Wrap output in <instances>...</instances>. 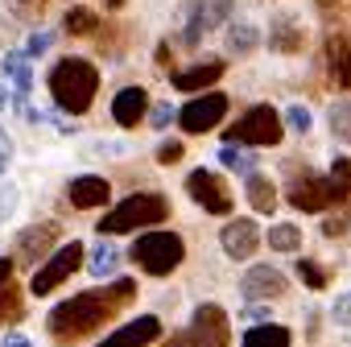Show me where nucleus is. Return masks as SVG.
I'll return each instance as SVG.
<instances>
[{"mask_svg":"<svg viewBox=\"0 0 351 347\" xmlns=\"http://www.w3.org/2000/svg\"><path fill=\"white\" fill-rule=\"evenodd\" d=\"M330 187H335V199L343 203V199H351V157H335L330 161Z\"/></svg>","mask_w":351,"mask_h":347,"instance_id":"obj_27","label":"nucleus"},{"mask_svg":"<svg viewBox=\"0 0 351 347\" xmlns=\"http://www.w3.org/2000/svg\"><path fill=\"white\" fill-rule=\"evenodd\" d=\"M326 67H330L335 87L351 91V29H330V38H326Z\"/></svg>","mask_w":351,"mask_h":347,"instance_id":"obj_15","label":"nucleus"},{"mask_svg":"<svg viewBox=\"0 0 351 347\" xmlns=\"http://www.w3.org/2000/svg\"><path fill=\"white\" fill-rule=\"evenodd\" d=\"M219 244H223V252H228L232 261H248V256L261 248V228H256L252 219H232V224H223Z\"/></svg>","mask_w":351,"mask_h":347,"instance_id":"obj_14","label":"nucleus"},{"mask_svg":"<svg viewBox=\"0 0 351 347\" xmlns=\"http://www.w3.org/2000/svg\"><path fill=\"white\" fill-rule=\"evenodd\" d=\"M95 91H99V71L87 58H62L50 71V95L71 116H83L95 104Z\"/></svg>","mask_w":351,"mask_h":347,"instance_id":"obj_2","label":"nucleus"},{"mask_svg":"<svg viewBox=\"0 0 351 347\" xmlns=\"http://www.w3.org/2000/svg\"><path fill=\"white\" fill-rule=\"evenodd\" d=\"M104 5H108V9H120V5H124V0H104Z\"/></svg>","mask_w":351,"mask_h":347,"instance_id":"obj_45","label":"nucleus"},{"mask_svg":"<svg viewBox=\"0 0 351 347\" xmlns=\"http://www.w3.org/2000/svg\"><path fill=\"white\" fill-rule=\"evenodd\" d=\"M240 318H244V322H273V318H269V306H248Z\"/></svg>","mask_w":351,"mask_h":347,"instance_id":"obj_41","label":"nucleus"},{"mask_svg":"<svg viewBox=\"0 0 351 347\" xmlns=\"http://www.w3.org/2000/svg\"><path fill=\"white\" fill-rule=\"evenodd\" d=\"M289 343H293V335H289L285 326H277V322H256V326L244 335L240 347H289Z\"/></svg>","mask_w":351,"mask_h":347,"instance_id":"obj_22","label":"nucleus"},{"mask_svg":"<svg viewBox=\"0 0 351 347\" xmlns=\"http://www.w3.org/2000/svg\"><path fill=\"white\" fill-rule=\"evenodd\" d=\"M9 104H13V91H9L5 83H0V108H9Z\"/></svg>","mask_w":351,"mask_h":347,"instance_id":"obj_44","label":"nucleus"},{"mask_svg":"<svg viewBox=\"0 0 351 347\" xmlns=\"http://www.w3.org/2000/svg\"><path fill=\"white\" fill-rule=\"evenodd\" d=\"M228 17H232V0H195V9L186 17V29H182L186 46H199L211 29L228 25Z\"/></svg>","mask_w":351,"mask_h":347,"instance_id":"obj_10","label":"nucleus"},{"mask_svg":"<svg viewBox=\"0 0 351 347\" xmlns=\"http://www.w3.org/2000/svg\"><path fill=\"white\" fill-rule=\"evenodd\" d=\"M54 240H58V224L25 228V232H21V240H17V261H21V265H34V261H42V256L54 248Z\"/></svg>","mask_w":351,"mask_h":347,"instance_id":"obj_18","label":"nucleus"},{"mask_svg":"<svg viewBox=\"0 0 351 347\" xmlns=\"http://www.w3.org/2000/svg\"><path fill=\"white\" fill-rule=\"evenodd\" d=\"M108 195H112V187H108V178H99V174H79V178H71V187H66V199H71V207H79V211L104 207Z\"/></svg>","mask_w":351,"mask_h":347,"instance_id":"obj_16","label":"nucleus"},{"mask_svg":"<svg viewBox=\"0 0 351 347\" xmlns=\"http://www.w3.org/2000/svg\"><path fill=\"white\" fill-rule=\"evenodd\" d=\"M330 132H335L343 145H351V99L330 104Z\"/></svg>","mask_w":351,"mask_h":347,"instance_id":"obj_28","label":"nucleus"},{"mask_svg":"<svg viewBox=\"0 0 351 347\" xmlns=\"http://www.w3.org/2000/svg\"><path fill=\"white\" fill-rule=\"evenodd\" d=\"M50 46H54V34H29V42H25V54H29V62L34 58H42V54H50Z\"/></svg>","mask_w":351,"mask_h":347,"instance_id":"obj_33","label":"nucleus"},{"mask_svg":"<svg viewBox=\"0 0 351 347\" xmlns=\"http://www.w3.org/2000/svg\"><path fill=\"white\" fill-rule=\"evenodd\" d=\"M169 120H178V112H173L169 104H153L149 108V128H169Z\"/></svg>","mask_w":351,"mask_h":347,"instance_id":"obj_35","label":"nucleus"},{"mask_svg":"<svg viewBox=\"0 0 351 347\" xmlns=\"http://www.w3.org/2000/svg\"><path fill=\"white\" fill-rule=\"evenodd\" d=\"M281 120H285V124H289L293 132H302V136H306V132H310V124H314V116H310V108H302V104H293V108H285V116H281Z\"/></svg>","mask_w":351,"mask_h":347,"instance_id":"obj_31","label":"nucleus"},{"mask_svg":"<svg viewBox=\"0 0 351 347\" xmlns=\"http://www.w3.org/2000/svg\"><path fill=\"white\" fill-rule=\"evenodd\" d=\"M186 195L211 215H232V191L215 169H191L186 174Z\"/></svg>","mask_w":351,"mask_h":347,"instance_id":"obj_8","label":"nucleus"},{"mask_svg":"<svg viewBox=\"0 0 351 347\" xmlns=\"http://www.w3.org/2000/svg\"><path fill=\"white\" fill-rule=\"evenodd\" d=\"M169 215V199L165 195H153V191H136L128 195L124 203H116L95 228L99 236H120V232H136V228H153Z\"/></svg>","mask_w":351,"mask_h":347,"instance_id":"obj_3","label":"nucleus"},{"mask_svg":"<svg viewBox=\"0 0 351 347\" xmlns=\"http://www.w3.org/2000/svg\"><path fill=\"white\" fill-rule=\"evenodd\" d=\"M17 318H21V294L13 285H5V289H0V326L17 322Z\"/></svg>","mask_w":351,"mask_h":347,"instance_id":"obj_30","label":"nucleus"},{"mask_svg":"<svg viewBox=\"0 0 351 347\" xmlns=\"http://www.w3.org/2000/svg\"><path fill=\"white\" fill-rule=\"evenodd\" d=\"M95 25H99V17H95L91 9H71V13H66V34H75V38L95 34Z\"/></svg>","mask_w":351,"mask_h":347,"instance_id":"obj_29","label":"nucleus"},{"mask_svg":"<svg viewBox=\"0 0 351 347\" xmlns=\"http://www.w3.org/2000/svg\"><path fill=\"white\" fill-rule=\"evenodd\" d=\"M298 277H302L310 289H326V269H318V265H314V261H306V256L298 261Z\"/></svg>","mask_w":351,"mask_h":347,"instance_id":"obj_32","label":"nucleus"},{"mask_svg":"<svg viewBox=\"0 0 351 347\" xmlns=\"http://www.w3.org/2000/svg\"><path fill=\"white\" fill-rule=\"evenodd\" d=\"M256 42H261V34H256V25H248V21H240V25L228 29V50H232V54H252Z\"/></svg>","mask_w":351,"mask_h":347,"instance_id":"obj_26","label":"nucleus"},{"mask_svg":"<svg viewBox=\"0 0 351 347\" xmlns=\"http://www.w3.org/2000/svg\"><path fill=\"white\" fill-rule=\"evenodd\" d=\"M306 46V29L298 25V21H277V25H269V50H277V54H298Z\"/></svg>","mask_w":351,"mask_h":347,"instance_id":"obj_20","label":"nucleus"},{"mask_svg":"<svg viewBox=\"0 0 351 347\" xmlns=\"http://www.w3.org/2000/svg\"><path fill=\"white\" fill-rule=\"evenodd\" d=\"M228 116V95L223 91H203V95H195L182 112H178V124H182V132H211L219 120Z\"/></svg>","mask_w":351,"mask_h":347,"instance_id":"obj_9","label":"nucleus"},{"mask_svg":"<svg viewBox=\"0 0 351 347\" xmlns=\"http://www.w3.org/2000/svg\"><path fill=\"white\" fill-rule=\"evenodd\" d=\"M9 277H13V261H5V256H0V289L9 285Z\"/></svg>","mask_w":351,"mask_h":347,"instance_id":"obj_43","label":"nucleus"},{"mask_svg":"<svg viewBox=\"0 0 351 347\" xmlns=\"http://www.w3.org/2000/svg\"><path fill=\"white\" fill-rule=\"evenodd\" d=\"M281 136H285V120H281V112L269 108V104L248 108V112L228 128V141H236V145H277Z\"/></svg>","mask_w":351,"mask_h":347,"instance_id":"obj_6","label":"nucleus"},{"mask_svg":"<svg viewBox=\"0 0 351 347\" xmlns=\"http://www.w3.org/2000/svg\"><path fill=\"white\" fill-rule=\"evenodd\" d=\"M219 165H223V169H236V174H252V169H256V153L244 149V145H236V141H228V145L219 149Z\"/></svg>","mask_w":351,"mask_h":347,"instance_id":"obj_24","label":"nucleus"},{"mask_svg":"<svg viewBox=\"0 0 351 347\" xmlns=\"http://www.w3.org/2000/svg\"><path fill=\"white\" fill-rule=\"evenodd\" d=\"M244 195H248V203H252V211H261V215H273V207H277V187L265 178V174H248V182H244Z\"/></svg>","mask_w":351,"mask_h":347,"instance_id":"obj_21","label":"nucleus"},{"mask_svg":"<svg viewBox=\"0 0 351 347\" xmlns=\"http://www.w3.org/2000/svg\"><path fill=\"white\" fill-rule=\"evenodd\" d=\"M0 347H34V343H29L25 335H17V331H13V335H5V343H0Z\"/></svg>","mask_w":351,"mask_h":347,"instance_id":"obj_42","label":"nucleus"},{"mask_svg":"<svg viewBox=\"0 0 351 347\" xmlns=\"http://www.w3.org/2000/svg\"><path fill=\"white\" fill-rule=\"evenodd\" d=\"M182 153H186V149H182V141H161V145H157V161H161V165L182 161Z\"/></svg>","mask_w":351,"mask_h":347,"instance_id":"obj_37","label":"nucleus"},{"mask_svg":"<svg viewBox=\"0 0 351 347\" xmlns=\"http://www.w3.org/2000/svg\"><path fill=\"white\" fill-rule=\"evenodd\" d=\"M21 67H29V54H25V50H9V54H5V62H0V75L13 79Z\"/></svg>","mask_w":351,"mask_h":347,"instance_id":"obj_34","label":"nucleus"},{"mask_svg":"<svg viewBox=\"0 0 351 347\" xmlns=\"http://www.w3.org/2000/svg\"><path fill=\"white\" fill-rule=\"evenodd\" d=\"M145 116H149V91H145V87H124V91H116V99H112V120H116L120 128H136Z\"/></svg>","mask_w":351,"mask_h":347,"instance_id":"obj_17","label":"nucleus"},{"mask_svg":"<svg viewBox=\"0 0 351 347\" xmlns=\"http://www.w3.org/2000/svg\"><path fill=\"white\" fill-rule=\"evenodd\" d=\"M269 248L273 252H298L302 248V228L298 224H273L269 228Z\"/></svg>","mask_w":351,"mask_h":347,"instance_id":"obj_25","label":"nucleus"},{"mask_svg":"<svg viewBox=\"0 0 351 347\" xmlns=\"http://www.w3.org/2000/svg\"><path fill=\"white\" fill-rule=\"evenodd\" d=\"M132 298H136V281H128V277L112 281L108 289L75 294V298H66L62 306L50 310V335H54L58 343H79V339H87L91 331H99V326H104L120 306H128Z\"/></svg>","mask_w":351,"mask_h":347,"instance_id":"obj_1","label":"nucleus"},{"mask_svg":"<svg viewBox=\"0 0 351 347\" xmlns=\"http://www.w3.org/2000/svg\"><path fill=\"white\" fill-rule=\"evenodd\" d=\"M289 203L298 211H326L339 199H335V187H330L326 174H302V178L289 182Z\"/></svg>","mask_w":351,"mask_h":347,"instance_id":"obj_11","label":"nucleus"},{"mask_svg":"<svg viewBox=\"0 0 351 347\" xmlns=\"http://www.w3.org/2000/svg\"><path fill=\"white\" fill-rule=\"evenodd\" d=\"M228 343H232L228 314H223V306L207 302V306H199V310H195L191 326H186L182 335H173L165 347H228Z\"/></svg>","mask_w":351,"mask_h":347,"instance_id":"obj_5","label":"nucleus"},{"mask_svg":"<svg viewBox=\"0 0 351 347\" xmlns=\"http://www.w3.org/2000/svg\"><path fill=\"white\" fill-rule=\"evenodd\" d=\"M318 9H322L326 17H330V13H335V17H351V0H318Z\"/></svg>","mask_w":351,"mask_h":347,"instance_id":"obj_39","label":"nucleus"},{"mask_svg":"<svg viewBox=\"0 0 351 347\" xmlns=\"http://www.w3.org/2000/svg\"><path fill=\"white\" fill-rule=\"evenodd\" d=\"M157 339H161V318L141 314V318L124 322L120 331H112L108 339H99V347H149V343H157Z\"/></svg>","mask_w":351,"mask_h":347,"instance_id":"obj_13","label":"nucleus"},{"mask_svg":"<svg viewBox=\"0 0 351 347\" xmlns=\"http://www.w3.org/2000/svg\"><path fill=\"white\" fill-rule=\"evenodd\" d=\"M128 256H132L149 277H165V273H173V269L182 265L186 244H182L178 232H145V236H136V244H132Z\"/></svg>","mask_w":351,"mask_h":347,"instance_id":"obj_4","label":"nucleus"},{"mask_svg":"<svg viewBox=\"0 0 351 347\" xmlns=\"http://www.w3.org/2000/svg\"><path fill=\"white\" fill-rule=\"evenodd\" d=\"M343 232H347V215H326L322 236H343Z\"/></svg>","mask_w":351,"mask_h":347,"instance_id":"obj_40","label":"nucleus"},{"mask_svg":"<svg viewBox=\"0 0 351 347\" xmlns=\"http://www.w3.org/2000/svg\"><path fill=\"white\" fill-rule=\"evenodd\" d=\"M83 256H87V248H83L79 240H71V244L54 248V252L46 256V265H42V269H34L29 294H34V298H46V294H54L62 281H71V273L83 265Z\"/></svg>","mask_w":351,"mask_h":347,"instance_id":"obj_7","label":"nucleus"},{"mask_svg":"<svg viewBox=\"0 0 351 347\" xmlns=\"http://www.w3.org/2000/svg\"><path fill=\"white\" fill-rule=\"evenodd\" d=\"M13 165V136L0 128V178H5V169Z\"/></svg>","mask_w":351,"mask_h":347,"instance_id":"obj_38","label":"nucleus"},{"mask_svg":"<svg viewBox=\"0 0 351 347\" xmlns=\"http://www.w3.org/2000/svg\"><path fill=\"white\" fill-rule=\"evenodd\" d=\"M87 269H91V277H112V273L120 269V248L99 236V244H95L91 256H87Z\"/></svg>","mask_w":351,"mask_h":347,"instance_id":"obj_23","label":"nucleus"},{"mask_svg":"<svg viewBox=\"0 0 351 347\" xmlns=\"http://www.w3.org/2000/svg\"><path fill=\"white\" fill-rule=\"evenodd\" d=\"M330 318H335L339 326H351V289L335 298V306H330Z\"/></svg>","mask_w":351,"mask_h":347,"instance_id":"obj_36","label":"nucleus"},{"mask_svg":"<svg viewBox=\"0 0 351 347\" xmlns=\"http://www.w3.org/2000/svg\"><path fill=\"white\" fill-rule=\"evenodd\" d=\"M285 273L281 269H273V265H252L248 273H244V281H240V294L248 298V302H269V298H281L285 294Z\"/></svg>","mask_w":351,"mask_h":347,"instance_id":"obj_12","label":"nucleus"},{"mask_svg":"<svg viewBox=\"0 0 351 347\" xmlns=\"http://www.w3.org/2000/svg\"><path fill=\"white\" fill-rule=\"evenodd\" d=\"M223 71H228L223 58H207V62H199V67H191V71H178V75H173V87H178V91H203V87L219 83Z\"/></svg>","mask_w":351,"mask_h":347,"instance_id":"obj_19","label":"nucleus"}]
</instances>
